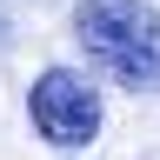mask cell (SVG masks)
Returning a JSON list of instances; mask_svg holds the SVG:
<instances>
[{
	"instance_id": "6da1fadb",
	"label": "cell",
	"mask_w": 160,
	"mask_h": 160,
	"mask_svg": "<svg viewBox=\"0 0 160 160\" xmlns=\"http://www.w3.org/2000/svg\"><path fill=\"white\" fill-rule=\"evenodd\" d=\"M73 40L100 73L133 93H160V7L153 0H80Z\"/></svg>"
},
{
	"instance_id": "7a4b0ae2",
	"label": "cell",
	"mask_w": 160,
	"mask_h": 160,
	"mask_svg": "<svg viewBox=\"0 0 160 160\" xmlns=\"http://www.w3.org/2000/svg\"><path fill=\"white\" fill-rule=\"evenodd\" d=\"M27 113H33V133L47 140V147L80 153V147H93L107 100H100L93 73H80V67H47V73L33 80V93H27Z\"/></svg>"
},
{
	"instance_id": "3957f363",
	"label": "cell",
	"mask_w": 160,
	"mask_h": 160,
	"mask_svg": "<svg viewBox=\"0 0 160 160\" xmlns=\"http://www.w3.org/2000/svg\"><path fill=\"white\" fill-rule=\"evenodd\" d=\"M13 40V13H7V0H0V47Z\"/></svg>"
}]
</instances>
